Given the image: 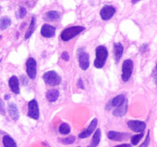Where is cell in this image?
<instances>
[{"instance_id": "6da1fadb", "label": "cell", "mask_w": 157, "mask_h": 147, "mask_svg": "<svg viewBox=\"0 0 157 147\" xmlns=\"http://www.w3.org/2000/svg\"><path fill=\"white\" fill-rule=\"evenodd\" d=\"M95 55L96 58L94 61V66L98 69L104 67L108 58V50L107 47L104 45H99L97 47L95 50Z\"/></svg>"}, {"instance_id": "7a4b0ae2", "label": "cell", "mask_w": 157, "mask_h": 147, "mask_svg": "<svg viewBox=\"0 0 157 147\" xmlns=\"http://www.w3.org/2000/svg\"><path fill=\"white\" fill-rule=\"evenodd\" d=\"M84 30H85V27L80 25L67 28L64 29L61 33V38L63 41H68Z\"/></svg>"}, {"instance_id": "3957f363", "label": "cell", "mask_w": 157, "mask_h": 147, "mask_svg": "<svg viewBox=\"0 0 157 147\" xmlns=\"http://www.w3.org/2000/svg\"><path fill=\"white\" fill-rule=\"evenodd\" d=\"M43 80L47 85L51 87L59 85L61 82V77L55 70H49L45 72L43 75Z\"/></svg>"}, {"instance_id": "277c9868", "label": "cell", "mask_w": 157, "mask_h": 147, "mask_svg": "<svg viewBox=\"0 0 157 147\" xmlns=\"http://www.w3.org/2000/svg\"><path fill=\"white\" fill-rule=\"evenodd\" d=\"M79 65L81 70H86L90 67V55L84 50V48H79L77 51Z\"/></svg>"}, {"instance_id": "5b68a950", "label": "cell", "mask_w": 157, "mask_h": 147, "mask_svg": "<svg viewBox=\"0 0 157 147\" xmlns=\"http://www.w3.org/2000/svg\"><path fill=\"white\" fill-rule=\"evenodd\" d=\"M133 70V62L132 60L127 59L124 61L122 65V80L127 82L131 77Z\"/></svg>"}, {"instance_id": "8992f818", "label": "cell", "mask_w": 157, "mask_h": 147, "mask_svg": "<svg viewBox=\"0 0 157 147\" xmlns=\"http://www.w3.org/2000/svg\"><path fill=\"white\" fill-rule=\"evenodd\" d=\"M27 116L33 119H39V108L38 102L35 99L32 100L28 104Z\"/></svg>"}, {"instance_id": "52a82bcc", "label": "cell", "mask_w": 157, "mask_h": 147, "mask_svg": "<svg viewBox=\"0 0 157 147\" xmlns=\"http://www.w3.org/2000/svg\"><path fill=\"white\" fill-rule=\"evenodd\" d=\"M26 72L30 79H35L37 75V62L35 58H29L26 61Z\"/></svg>"}, {"instance_id": "ba28073f", "label": "cell", "mask_w": 157, "mask_h": 147, "mask_svg": "<svg viewBox=\"0 0 157 147\" xmlns=\"http://www.w3.org/2000/svg\"><path fill=\"white\" fill-rule=\"evenodd\" d=\"M115 13H116V9L113 6L106 5L101 9L100 15L104 21H108L114 15Z\"/></svg>"}, {"instance_id": "9c48e42d", "label": "cell", "mask_w": 157, "mask_h": 147, "mask_svg": "<svg viewBox=\"0 0 157 147\" xmlns=\"http://www.w3.org/2000/svg\"><path fill=\"white\" fill-rule=\"evenodd\" d=\"M130 133H122V132L117 131H109L107 133V137L110 140L116 141V142H121L127 139V138L130 137Z\"/></svg>"}, {"instance_id": "30bf717a", "label": "cell", "mask_w": 157, "mask_h": 147, "mask_svg": "<svg viewBox=\"0 0 157 147\" xmlns=\"http://www.w3.org/2000/svg\"><path fill=\"white\" fill-rule=\"evenodd\" d=\"M127 126L129 128L136 133H142L145 130L147 124L144 121L140 120H130L127 122Z\"/></svg>"}, {"instance_id": "8fae6325", "label": "cell", "mask_w": 157, "mask_h": 147, "mask_svg": "<svg viewBox=\"0 0 157 147\" xmlns=\"http://www.w3.org/2000/svg\"><path fill=\"white\" fill-rule=\"evenodd\" d=\"M98 119H97V118H94V119L90 122L88 127L78 135V137H79L80 139H85V138L89 137V136L93 133V132L96 130L97 126H98Z\"/></svg>"}, {"instance_id": "7c38bea8", "label": "cell", "mask_w": 157, "mask_h": 147, "mask_svg": "<svg viewBox=\"0 0 157 147\" xmlns=\"http://www.w3.org/2000/svg\"><path fill=\"white\" fill-rule=\"evenodd\" d=\"M56 33V28L48 24H44L41 27V34L44 38H52L55 35Z\"/></svg>"}, {"instance_id": "4fadbf2b", "label": "cell", "mask_w": 157, "mask_h": 147, "mask_svg": "<svg viewBox=\"0 0 157 147\" xmlns=\"http://www.w3.org/2000/svg\"><path fill=\"white\" fill-rule=\"evenodd\" d=\"M127 110H128V100L126 98L121 105H120L119 107L113 110V115L114 116H117V117H121L127 113Z\"/></svg>"}, {"instance_id": "5bb4252c", "label": "cell", "mask_w": 157, "mask_h": 147, "mask_svg": "<svg viewBox=\"0 0 157 147\" xmlns=\"http://www.w3.org/2000/svg\"><path fill=\"white\" fill-rule=\"evenodd\" d=\"M9 86L10 87L11 90L15 94H19L20 87H19V81L18 77L15 75L11 77L9 80Z\"/></svg>"}, {"instance_id": "9a60e30c", "label": "cell", "mask_w": 157, "mask_h": 147, "mask_svg": "<svg viewBox=\"0 0 157 147\" xmlns=\"http://www.w3.org/2000/svg\"><path fill=\"white\" fill-rule=\"evenodd\" d=\"M124 53V46L121 43L117 42L113 44V56L116 62H119Z\"/></svg>"}, {"instance_id": "2e32d148", "label": "cell", "mask_w": 157, "mask_h": 147, "mask_svg": "<svg viewBox=\"0 0 157 147\" xmlns=\"http://www.w3.org/2000/svg\"><path fill=\"white\" fill-rule=\"evenodd\" d=\"M8 111H9L11 118L13 120L16 121L19 119V112H18V109L16 104H15L14 103H10L8 105Z\"/></svg>"}, {"instance_id": "e0dca14e", "label": "cell", "mask_w": 157, "mask_h": 147, "mask_svg": "<svg viewBox=\"0 0 157 147\" xmlns=\"http://www.w3.org/2000/svg\"><path fill=\"white\" fill-rule=\"evenodd\" d=\"M43 18L47 21H56L60 18V13L57 11H49L44 14Z\"/></svg>"}, {"instance_id": "ac0fdd59", "label": "cell", "mask_w": 157, "mask_h": 147, "mask_svg": "<svg viewBox=\"0 0 157 147\" xmlns=\"http://www.w3.org/2000/svg\"><path fill=\"white\" fill-rule=\"evenodd\" d=\"M59 96V91L57 89H51L46 93V99L48 102L53 103L58 100Z\"/></svg>"}, {"instance_id": "d6986e66", "label": "cell", "mask_w": 157, "mask_h": 147, "mask_svg": "<svg viewBox=\"0 0 157 147\" xmlns=\"http://www.w3.org/2000/svg\"><path fill=\"white\" fill-rule=\"evenodd\" d=\"M35 24H36V18H35V15H33L32 17V20H31L29 28H28L27 32H25V39H29L32 36V34L34 33V32L35 30Z\"/></svg>"}, {"instance_id": "ffe728a7", "label": "cell", "mask_w": 157, "mask_h": 147, "mask_svg": "<svg viewBox=\"0 0 157 147\" xmlns=\"http://www.w3.org/2000/svg\"><path fill=\"white\" fill-rule=\"evenodd\" d=\"M125 99H126L125 95L123 94L122 93V94L117 95V96H115L114 98H113V99L110 101V105H111L112 107H117L123 104V102H124V100Z\"/></svg>"}, {"instance_id": "44dd1931", "label": "cell", "mask_w": 157, "mask_h": 147, "mask_svg": "<svg viewBox=\"0 0 157 147\" xmlns=\"http://www.w3.org/2000/svg\"><path fill=\"white\" fill-rule=\"evenodd\" d=\"M2 143L4 147H17V144L15 142V140L8 135L3 136Z\"/></svg>"}, {"instance_id": "7402d4cb", "label": "cell", "mask_w": 157, "mask_h": 147, "mask_svg": "<svg viewBox=\"0 0 157 147\" xmlns=\"http://www.w3.org/2000/svg\"><path fill=\"white\" fill-rule=\"evenodd\" d=\"M101 139V129H98L95 131L94 134L93 138H92V147H97L100 143V141Z\"/></svg>"}, {"instance_id": "603a6c76", "label": "cell", "mask_w": 157, "mask_h": 147, "mask_svg": "<svg viewBox=\"0 0 157 147\" xmlns=\"http://www.w3.org/2000/svg\"><path fill=\"white\" fill-rule=\"evenodd\" d=\"M11 24H12V20L9 17L4 16L0 18V28L2 30L7 29L11 25Z\"/></svg>"}, {"instance_id": "cb8c5ba5", "label": "cell", "mask_w": 157, "mask_h": 147, "mask_svg": "<svg viewBox=\"0 0 157 147\" xmlns=\"http://www.w3.org/2000/svg\"><path fill=\"white\" fill-rule=\"evenodd\" d=\"M58 131H59L60 133L63 135H67L69 134L71 132V127L70 126L68 125L66 123H62L60 125L59 128H58Z\"/></svg>"}, {"instance_id": "d4e9b609", "label": "cell", "mask_w": 157, "mask_h": 147, "mask_svg": "<svg viewBox=\"0 0 157 147\" xmlns=\"http://www.w3.org/2000/svg\"><path fill=\"white\" fill-rule=\"evenodd\" d=\"M144 133H140V134H137V135H134V136H131L130 137V140H131V143L133 144V145H136L138 143H139V142L140 141V139H142L143 137H144Z\"/></svg>"}, {"instance_id": "484cf974", "label": "cell", "mask_w": 157, "mask_h": 147, "mask_svg": "<svg viewBox=\"0 0 157 147\" xmlns=\"http://www.w3.org/2000/svg\"><path fill=\"white\" fill-rule=\"evenodd\" d=\"M75 139H76V138H75V136H68V137H67V138L61 139V142H62L63 144H64V145H70V144H72L75 142Z\"/></svg>"}, {"instance_id": "4316f807", "label": "cell", "mask_w": 157, "mask_h": 147, "mask_svg": "<svg viewBox=\"0 0 157 147\" xmlns=\"http://www.w3.org/2000/svg\"><path fill=\"white\" fill-rule=\"evenodd\" d=\"M150 130H149L148 133H147L145 141H144V142H143L139 147H148L149 145H150Z\"/></svg>"}, {"instance_id": "83f0119b", "label": "cell", "mask_w": 157, "mask_h": 147, "mask_svg": "<svg viewBox=\"0 0 157 147\" xmlns=\"http://www.w3.org/2000/svg\"><path fill=\"white\" fill-rule=\"evenodd\" d=\"M26 13H27V10L25 7H20L19 11H18V16L20 18H23L25 16Z\"/></svg>"}, {"instance_id": "f1b7e54d", "label": "cell", "mask_w": 157, "mask_h": 147, "mask_svg": "<svg viewBox=\"0 0 157 147\" xmlns=\"http://www.w3.org/2000/svg\"><path fill=\"white\" fill-rule=\"evenodd\" d=\"M61 58H62L64 61H68L70 59V56H69V54L67 51H64L61 54Z\"/></svg>"}, {"instance_id": "f546056e", "label": "cell", "mask_w": 157, "mask_h": 147, "mask_svg": "<svg viewBox=\"0 0 157 147\" xmlns=\"http://www.w3.org/2000/svg\"><path fill=\"white\" fill-rule=\"evenodd\" d=\"M0 113L2 115H5L6 110H5V104L2 100H0Z\"/></svg>"}, {"instance_id": "4dcf8cb0", "label": "cell", "mask_w": 157, "mask_h": 147, "mask_svg": "<svg viewBox=\"0 0 157 147\" xmlns=\"http://www.w3.org/2000/svg\"><path fill=\"white\" fill-rule=\"evenodd\" d=\"M77 85H78V87H79V88L81 89H84V83H83V81L81 78H79L78 81V83H77Z\"/></svg>"}, {"instance_id": "1f68e13d", "label": "cell", "mask_w": 157, "mask_h": 147, "mask_svg": "<svg viewBox=\"0 0 157 147\" xmlns=\"http://www.w3.org/2000/svg\"><path fill=\"white\" fill-rule=\"evenodd\" d=\"M113 147H132V145H130V144L127 143V144H121V145H118Z\"/></svg>"}, {"instance_id": "d6a6232c", "label": "cell", "mask_w": 157, "mask_h": 147, "mask_svg": "<svg viewBox=\"0 0 157 147\" xmlns=\"http://www.w3.org/2000/svg\"><path fill=\"white\" fill-rule=\"evenodd\" d=\"M11 97V95L10 94H6V96H4V99L6 100H9V98Z\"/></svg>"}, {"instance_id": "836d02e7", "label": "cell", "mask_w": 157, "mask_h": 147, "mask_svg": "<svg viewBox=\"0 0 157 147\" xmlns=\"http://www.w3.org/2000/svg\"><path fill=\"white\" fill-rule=\"evenodd\" d=\"M139 1H132V3H133V4H136V3H137Z\"/></svg>"}, {"instance_id": "e575fe53", "label": "cell", "mask_w": 157, "mask_h": 147, "mask_svg": "<svg viewBox=\"0 0 157 147\" xmlns=\"http://www.w3.org/2000/svg\"><path fill=\"white\" fill-rule=\"evenodd\" d=\"M78 147H80V146H78ZM87 147H92L91 145H89V146H87Z\"/></svg>"}, {"instance_id": "d590c367", "label": "cell", "mask_w": 157, "mask_h": 147, "mask_svg": "<svg viewBox=\"0 0 157 147\" xmlns=\"http://www.w3.org/2000/svg\"><path fill=\"white\" fill-rule=\"evenodd\" d=\"M0 11H1V7H0Z\"/></svg>"}, {"instance_id": "8d00e7d4", "label": "cell", "mask_w": 157, "mask_h": 147, "mask_svg": "<svg viewBox=\"0 0 157 147\" xmlns=\"http://www.w3.org/2000/svg\"><path fill=\"white\" fill-rule=\"evenodd\" d=\"M1 37H2V36H1V35H0V38H1Z\"/></svg>"}, {"instance_id": "74e56055", "label": "cell", "mask_w": 157, "mask_h": 147, "mask_svg": "<svg viewBox=\"0 0 157 147\" xmlns=\"http://www.w3.org/2000/svg\"><path fill=\"white\" fill-rule=\"evenodd\" d=\"M2 61V59H0V61Z\"/></svg>"}]
</instances>
